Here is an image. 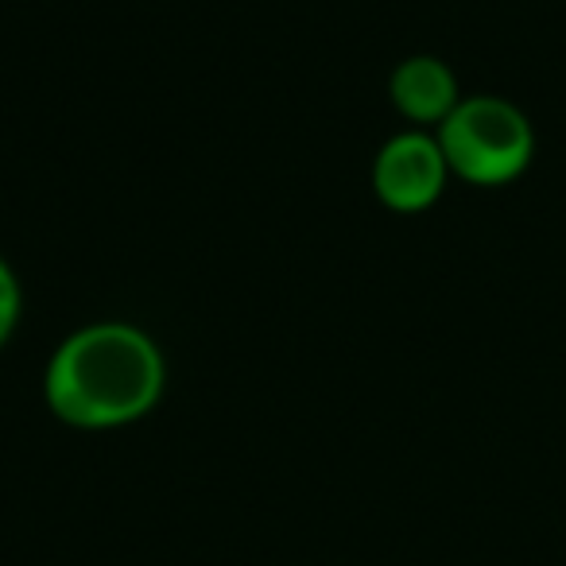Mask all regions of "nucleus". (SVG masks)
I'll list each match as a JSON object with an SVG mask.
<instances>
[{
	"label": "nucleus",
	"instance_id": "f03ea898",
	"mask_svg": "<svg viewBox=\"0 0 566 566\" xmlns=\"http://www.w3.org/2000/svg\"><path fill=\"white\" fill-rule=\"evenodd\" d=\"M450 175L470 187H504L520 179L535 156V128L512 102L493 94L462 97L434 128Z\"/></svg>",
	"mask_w": 566,
	"mask_h": 566
},
{
	"label": "nucleus",
	"instance_id": "f257e3e1",
	"mask_svg": "<svg viewBox=\"0 0 566 566\" xmlns=\"http://www.w3.org/2000/svg\"><path fill=\"white\" fill-rule=\"evenodd\" d=\"M167 365L156 338L133 323H94L66 334L43 373V400L63 423L109 431L159 403Z\"/></svg>",
	"mask_w": 566,
	"mask_h": 566
},
{
	"label": "nucleus",
	"instance_id": "20e7f679",
	"mask_svg": "<svg viewBox=\"0 0 566 566\" xmlns=\"http://www.w3.org/2000/svg\"><path fill=\"white\" fill-rule=\"evenodd\" d=\"M388 97L392 105L411 120L416 128H439L450 113L462 102V90H458V78L442 59L434 55H411L403 59L400 66L388 78Z\"/></svg>",
	"mask_w": 566,
	"mask_h": 566
},
{
	"label": "nucleus",
	"instance_id": "39448f33",
	"mask_svg": "<svg viewBox=\"0 0 566 566\" xmlns=\"http://www.w3.org/2000/svg\"><path fill=\"white\" fill-rule=\"evenodd\" d=\"M20 303H24V292H20L17 272L9 268V260L0 256V346L12 338L20 323Z\"/></svg>",
	"mask_w": 566,
	"mask_h": 566
},
{
	"label": "nucleus",
	"instance_id": "7ed1b4c3",
	"mask_svg": "<svg viewBox=\"0 0 566 566\" xmlns=\"http://www.w3.org/2000/svg\"><path fill=\"white\" fill-rule=\"evenodd\" d=\"M450 164L442 144L427 128H408L380 144L373 159V190L396 213H423L442 198Z\"/></svg>",
	"mask_w": 566,
	"mask_h": 566
}]
</instances>
